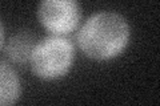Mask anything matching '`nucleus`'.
Returning a JSON list of instances; mask_svg holds the SVG:
<instances>
[{
    "instance_id": "obj_1",
    "label": "nucleus",
    "mask_w": 160,
    "mask_h": 106,
    "mask_svg": "<svg viewBox=\"0 0 160 106\" xmlns=\"http://www.w3.org/2000/svg\"><path fill=\"white\" fill-rule=\"evenodd\" d=\"M129 41V25L122 15L102 11L89 16L79 29L76 43L92 60H111L123 52Z\"/></svg>"
},
{
    "instance_id": "obj_2",
    "label": "nucleus",
    "mask_w": 160,
    "mask_h": 106,
    "mask_svg": "<svg viewBox=\"0 0 160 106\" xmlns=\"http://www.w3.org/2000/svg\"><path fill=\"white\" fill-rule=\"evenodd\" d=\"M73 61V45L62 35H51L36 43L29 65L42 80H56L68 73Z\"/></svg>"
},
{
    "instance_id": "obj_3",
    "label": "nucleus",
    "mask_w": 160,
    "mask_h": 106,
    "mask_svg": "<svg viewBox=\"0 0 160 106\" xmlns=\"http://www.w3.org/2000/svg\"><path fill=\"white\" fill-rule=\"evenodd\" d=\"M78 0H42L38 7L40 24L52 35H66L75 31L80 21Z\"/></svg>"
},
{
    "instance_id": "obj_4",
    "label": "nucleus",
    "mask_w": 160,
    "mask_h": 106,
    "mask_svg": "<svg viewBox=\"0 0 160 106\" xmlns=\"http://www.w3.org/2000/svg\"><path fill=\"white\" fill-rule=\"evenodd\" d=\"M35 45V37L29 32H18L11 37L8 44H4L2 50L11 61L16 64H26L29 62Z\"/></svg>"
},
{
    "instance_id": "obj_5",
    "label": "nucleus",
    "mask_w": 160,
    "mask_h": 106,
    "mask_svg": "<svg viewBox=\"0 0 160 106\" xmlns=\"http://www.w3.org/2000/svg\"><path fill=\"white\" fill-rule=\"evenodd\" d=\"M20 82L15 70L6 60L0 62V104L3 106L12 105L19 99Z\"/></svg>"
}]
</instances>
